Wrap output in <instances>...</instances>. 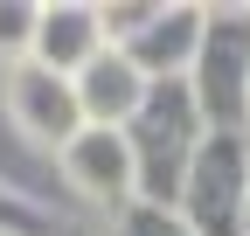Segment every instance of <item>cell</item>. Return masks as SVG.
Instances as JSON below:
<instances>
[{"label":"cell","instance_id":"obj_1","mask_svg":"<svg viewBox=\"0 0 250 236\" xmlns=\"http://www.w3.org/2000/svg\"><path fill=\"white\" fill-rule=\"evenodd\" d=\"M202 132H208V125H202V111H195V98H188V83H181V77L146 83L139 111L125 118V153H132V201H139V209L174 216V201H181V174H188V160H195Z\"/></svg>","mask_w":250,"mask_h":236},{"label":"cell","instance_id":"obj_2","mask_svg":"<svg viewBox=\"0 0 250 236\" xmlns=\"http://www.w3.org/2000/svg\"><path fill=\"white\" fill-rule=\"evenodd\" d=\"M181 83L208 132L250 125V7H202V42Z\"/></svg>","mask_w":250,"mask_h":236},{"label":"cell","instance_id":"obj_3","mask_svg":"<svg viewBox=\"0 0 250 236\" xmlns=\"http://www.w3.org/2000/svg\"><path fill=\"white\" fill-rule=\"evenodd\" d=\"M243 195H250L243 139H236V132H202L195 160H188V174H181V201H174V216L195 229V236H236Z\"/></svg>","mask_w":250,"mask_h":236},{"label":"cell","instance_id":"obj_4","mask_svg":"<svg viewBox=\"0 0 250 236\" xmlns=\"http://www.w3.org/2000/svg\"><path fill=\"white\" fill-rule=\"evenodd\" d=\"M0 104H7V125L28 139V146H49L62 153L77 132H83V111H77V91L70 77H56L42 63H14L0 77Z\"/></svg>","mask_w":250,"mask_h":236},{"label":"cell","instance_id":"obj_5","mask_svg":"<svg viewBox=\"0 0 250 236\" xmlns=\"http://www.w3.org/2000/svg\"><path fill=\"white\" fill-rule=\"evenodd\" d=\"M56 160H62V181H70L83 201H98V209H111V216L132 209V153H125V132L83 125Z\"/></svg>","mask_w":250,"mask_h":236},{"label":"cell","instance_id":"obj_6","mask_svg":"<svg viewBox=\"0 0 250 236\" xmlns=\"http://www.w3.org/2000/svg\"><path fill=\"white\" fill-rule=\"evenodd\" d=\"M98 49H104V28H98L90 0H42L35 7V49H28V63H42L56 77H77Z\"/></svg>","mask_w":250,"mask_h":236},{"label":"cell","instance_id":"obj_7","mask_svg":"<svg viewBox=\"0 0 250 236\" xmlns=\"http://www.w3.org/2000/svg\"><path fill=\"white\" fill-rule=\"evenodd\" d=\"M195 42H202V7H195V0H181V7H174V0H160V14H153L118 56H125L146 83H160V77H188Z\"/></svg>","mask_w":250,"mask_h":236},{"label":"cell","instance_id":"obj_8","mask_svg":"<svg viewBox=\"0 0 250 236\" xmlns=\"http://www.w3.org/2000/svg\"><path fill=\"white\" fill-rule=\"evenodd\" d=\"M70 91H77V111H83V125H104V132H125V118L139 111L146 98V77L125 63L118 49H98L90 63L70 77Z\"/></svg>","mask_w":250,"mask_h":236},{"label":"cell","instance_id":"obj_9","mask_svg":"<svg viewBox=\"0 0 250 236\" xmlns=\"http://www.w3.org/2000/svg\"><path fill=\"white\" fill-rule=\"evenodd\" d=\"M35 7L42 0H0V63H28V49H35Z\"/></svg>","mask_w":250,"mask_h":236},{"label":"cell","instance_id":"obj_10","mask_svg":"<svg viewBox=\"0 0 250 236\" xmlns=\"http://www.w3.org/2000/svg\"><path fill=\"white\" fill-rule=\"evenodd\" d=\"M0 236H62V229H56L28 195H14L7 181H0Z\"/></svg>","mask_w":250,"mask_h":236},{"label":"cell","instance_id":"obj_11","mask_svg":"<svg viewBox=\"0 0 250 236\" xmlns=\"http://www.w3.org/2000/svg\"><path fill=\"white\" fill-rule=\"evenodd\" d=\"M118 236H195V229H188L181 216H160V209H139L132 201V209L118 216Z\"/></svg>","mask_w":250,"mask_h":236},{"label":"cell","instance_id":"obj_12","mask_svg":"<svg viewBox=\"0 0 250 236\" xmlns=\"http://www.w3.org/2000/svg\"><path fill=\"white\" fill-rule=\"evenodd\" d=\"M236 236H250V195H243V216H236Z\"/></svg>","mask_w":250,"mask_h":236},{"label":"cell","instance_id":"obj_13","mask_svg":"<svg viewBox=\"0 0 250 236\" xmlns=\"http://www.w3.org/2000/svg\"><path fill=\"white\" fill-rule=\"evenodd\" d=\"M236 139H243V167H250V125H243V132H236Z\"/></svg>","mask_w":250,"mask_h":236},{"label":"cell","instance_id":"obj_14","mask_svg":"<svg viewBox=\"0 0 250 236\" xmlns=\"http://www.w3.org/2000/svg\"><path fill=\"white\" fill-rule=\"evenodd\" d=\"M62 236H77V229H62Z\"/></svg>","mask_w":250,"mask_h":236}]
</instances>
